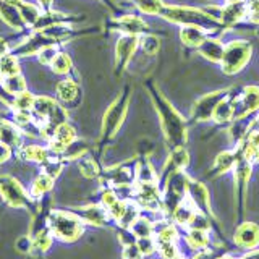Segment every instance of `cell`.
<instances>
[{"label":"cell","mask_w":259,"mask_h":259,"mask_svg":"<svg viewBox=\"0 0 259 259\" xmlns=\"http://www.w3.org/2000/svg\"><path fill=\"white\" fill-rule=\"evenodd\" d=\"M170 23H180L185 26H198L201 29H214L215 21L212 16L191 7H164L160 13Z\"/></svg>","instance_id":"cell-1"},{"label":"cell","mask_w":259,"mask_h":259,"mask_svg":"<svg viewBox=\"0 0 259 259\" xmlns=\"http://www.w3.org/2000/svg\"><path fill=\"white\" fill-rule=\"evenodd\" d=\"M49 229L54 237L60 238L62 241H75L83 233V224L78 215L54 210L49 219Z\"/></svg>","instance_id":"cell-2"},{"label":"cell","mask_w":259,"mask_h":259,"mask_svg":"<svg viewBox=\"0 0 259 259\" xmlns=\"http://www.w3.org/2000/svg\"><path fill=\"white\" fill-rule=\"evenodd\" d=\"M251 57V44L246 40L238 39V40H232L225 46L224 49V55H222V71L225 75H237L240 73L245 65L249 62Z\"/></svg>","instance_id":"cell-3"},{"label":"cell","mask_w":259,"mask_h":259,"mask_svg":"<svg viewBox=\"0 0 259 259\" xmlns=\"http://www.w3.org/2000/svg\"><path fill=\"white\" fill-rule=\"evenodd\" d=\"M156 105L159 110V115L162 120V128L167 135L168 140H172L175 144H180L183 141V138L186 136V130H185V121L182 117L178 115V112L170 105L164 97H157Z\"/></svg>","instance_id":"cell-4"},{"label":"cell","mask_w":259,"mask_h":259,"mask_svg":"<svg viewBox=\"0 0 259 259\" xmlns=\"http://www.w3.org/2000/svg\"><path fill=\"white\" fill-rule=\"evenodd\" d=\"M0 193L4 199L13 207H24L28 206V194L24 193L23 186L12 178H7L0 183Z\"/></svg>","instance_id":"cell-5"},{"label":"cell","mask_w":259,"mask_h":259,"mask_svg":"<svg viewBox=\"0 0 259 259\" xmlns=\"http://www.w3.org/2000/svg\"><path fill=\"white\" fill-rule=\"evenodd\" d=\"M76 140V130L68 123H60L51 136V149L54 152H63Z\"/></svg>","instance_id":"cell-6"},{"label":"cell","mask_w":259,"mask_h":259,"mask_svg":"<svg viewBox=\"0 0 259 259\" xmlns=\"http://www.w3.org/2000/svg\"><path fill=\"white\" fill-rule=\"evenodd\" d=\"M126 113V99H123V97H118V99L113 102L107 113H105L104 117V132L105 133H115L121 120H123Z\"/></svg>","instance_id":"cell-7"},{"label":"cell","mask_w":259,"mask_h":259,"mask_svg":"<svg viewBox=\"0 0 259 259\" xmlns=\"http://www.w3.org/2000/svg\"><path fill=\"white\" fill-rule=\"evenodd\" d=\"M221 97H222V93L221 91L212 93V94H207L206 97H202V99L196 104L194 110H193L194 120L204 121V120L212 118V113H214V110L217 107V104L222 101Z\"/></svg>","instance_id":"cell-8"},{"label":"cell","mask_w":259,"mask_h":259,"mask_svg":"<svg viewBox=\"0 0 259 259\" xmlns=\"http://www.w3.org/2000/svg\"><path fill=\"white\" fill-rule=\"evenodd\" d=\"M138 37L136 36H132V34H125V36H121L118 40H117V65L121 68H125L130 59H132V55L135 54L136 51V47H138Z\"/></svg>","instance_id":"cell-9"},{"label":"cell","mask_w":259,"mask_h":259,"mask_svg":"<svg viewBox=\"0 0 259 259\" xmlns=\"http://www.w3.org/2000/svg\"><path fill=\"white\" fill-rule=\"evenodd\" d=\"M248 13V7L245 2H229V5L222 8V15H221V20L224 24H233V23H238L243 20V16H246Z\"/></svg>","instance_id":"cell-10"},{"label":"cell","mask_w":259,"mask_h":259,"mask_svg":"<svg viewBox=\"0 0 259 259\" xmlns=\"http://www.w3.org/2000/svg\"><path fill=\"white\" fill-rule=\"evenodd\" d=\"M235 241L243 248H254L259 243V229L254 224H249V222L241 225L237 232Z\"/></svg>","instance_id":"cell-11"},{"label":"cell","mask_w":259,"mask_h":259,"mask_svg":"<svg viewBox=\"0 0 259 259\" xmlns=\"http://www.w3.org/2000/svg\"><path fill=\"white\" fill-rule=\"evenodd\" d=\"M0 18H2V21H5L8 26L16 28V29L24 26V21L21 18V13L18 8L15 5L4 2V0H0Z\"/></svg>","instance_id":"cell-12"},{"label":"cell","mask_w":259,"mask_h":259,"mask_svg":"<svg viewBox=\"0 0 259 259\" xmlns=\"http://www.w3.org/2000/svg\"><path fill=\"white\" fill-rule=\"evenodd\" d=\"M224 44L221 40L217 39H206L204 42H202L198 51L199 54L204 57V59L210 60V62H221L222 60V55H224Z\"/></svg>","instance_id":"cell-13"},{"label":"cell","mask_w":259,"mask_h":259,"mask_svg":"<svg viewBox=\"0 0 259 259\" xmlns=\"http://www.w3.org/2000/svg\"><path fill=\"white\" fill-rule=\"evenodd\" d=\"M240 105H241L240 115H245V113L257 110L259 109V88L248 86L240 99Z\"/></svg>","instance_id":"cell-14"},{"label":"cell","mask_w":259,"mask_h":259,"mask_svg":"<svg viewBox=\"0 0 259 259\" xmlns=\"http://www.w3.org/2000/svg\"><path fill=\"white\" fill-rule=\"evenodd\" d=\"M180 39L188 47H199L207 37L206 32L198 26H185L180 32Z\"/></svg>","instance_id":"cell-15"},{"label":"cell","mask_w":259,"mask_h":259,"mask_svg":"<svg viewBox=\"0 0 259 259\" xmlns=\"http://www.w3.org/2000/svg\"><path fill=\"white\" fill-rule=\"evenodd\" d=\"M146 23L138 18V16H133V15H128V16H123L120 21H118V29H121L125 32V34H132V36H138L140 32L146 31Z\"/></svg>","instance_id":"cell-16"},{"label":"cell","mask_w":259,"mask_h":259,"mask_svg":"<svg viewBox=\"0 0 259 259\" xmlns=\"http://www.w3.org/2000/svg\"><path fill=\"white\" fill-rule=\"evenodd\" d=\"M235 115V104L233 101L224 99L217 104V107L212 113V120L217 123H224V121H229Z\"/></svg>","instance_id":"cell-17"},{"label":"cell","mask_w":259,"mask_h":259,"mask_svg":"<svg viewBox=\"0 0 259 259\" xmlns=\"http://www.w3.org/2000/svg\"><path fill=\"white\" fill-rule=\"evenodd\" d=\"M107 214H109L107 209H102L99 206H89V207L83 209V212L79 214V217L94 224V225H102L105 221H107Z\"/></svg>","instance_id":"cell-18"},{"label":"cell","mask_w":259,"mask_h":259,"mask_svg":"<svg viewBox=\"0 0 259 259\" xmlns=\"http://www.w3.org/2000/svg\"><path fill=\"white\" fill-rule=\"evenodd\" d=\"M57 96L63 102H71L78 96V84L71 79H63L57 84Z\"/></svg>","instance_id":"cell-19"},{"label":"cell","mask_w":259,"mask_h":259,"mask_svg":"<svg viewBox=\"0 0 259 259\" xmlns=\"http://www.w3.org/2000/svg\"><path fill=\"white\" fill-rule=\"evenodd\" d=\"M20 132L12 123H0V143L7 146H18L20 144Z\"/></svg>","instance_id":"cell-20"},{"label":"cell","mask_w":259,"mask_h":259,"mask_svg":"<svg viewBox=\"0 0 259 259\" xmlns=\"http://www.w3.org/2000/svg\"><path fill=\"white\" fill-rule=\"evenodd\" d=\"M54 186V178L47 174H40L34 178V182L31 185V194L32 196H40L47 191H51Z\"/></svg>","instance_id":"cell-21"},{"label":"cell","mask_w":259,"mask_h":259,"mask_svg":"<svg viewBox=\"0 0 259 259\" xmlns=\"http://www.w3.org/2000/svg\"><path fill=\"white\" fill-rule=\"evenodd\" d=\"M0 73L4 76H12L18 75L20 73V63L16 60V57L7 54L4 57H0Z\"/></svg>","instance_id":"cell-22"},{"label":"cell","mask_w":259,"mask_h":259,"mask_svg":"<svg viewBox=\"0 0 259 259\" xmlns=\"http://www.w3.org/2000/svg\"><path fill=\"white\" fill-rule=\"evenodd\" d=\"M4 88L7 89L10 94H20L23 91H26V81L20 75H12V76H5L4 79Z\"/></svg>","instance_id":"cell-23"},{"label":"cell","mask_w":259,"mask_h":259,"mask_svg":"<svg viewBox=\"0 0 259 259\" xmlns=\"http://www.w3.org/2000/svg\"><path fill=\"white\" fill-rule=\"evenodd\" d=\"M21 157L31 162H40L42 164L49 156L47 151L44 148H40V146H26V148L21 149Z\"/></svg>","instance_id":"cell-24"},{"label":"cell","mask_w":259,"mask_h":259,"mask_svg":"<svg viewBox=\"0 0 259 259\" xmlns=\"http://www.w3.org/2000/svg\"><path fill=\"white\" fill-rule=\"evenodd\" d=\"M20 13H21V18L24 21V24H36L40 18V12H39V8L36 5H32V4H21L20 5Z\"/></svg>","instance_id":"cell-25"},{"label":"cell","mask_w":259,"mask_h":259,"mask_svg":"<svg viewBox=\"0 0 259 259\" xmlns=\"http://www.w3.org/2000/svg\"><path fill=\"white\" fill-rule=\"evenodd\" d=\"M51 67L55 75H67L71 68V60L67 54H57L51 63Z\"/></svg>","instance_id":"cell-26"},{"label":"cell","mask_w":259,"mask_h":259,"mask_svg":"<svg viewBox=\"0 0 259 259\" xmlns=\"http://www.w3.org/2000/svg\"><path fill=\"white\" fill-rule=\"evenodd\" d=\"M136 5L146 15H160L164 10L162 0H136Z\"/></svg>","instance_id":"cell-27"},{"label":"cell","mask_w":259,"mask_h":259,"mask_svg":"<svg viewBox=\"0 0 259 259\" xmlns=\"http://www.w3.org/2000/svg\"><path fill=\"white\" fill-rule=\"evenodd\" d=\"M34 101H36V97L32 96L31 93L23 91L20 94H16L15 101H13V107L16 109V112H20V110H31L32 105H34Z\"/></svg>","instance_id":"cell-28"},{"label":"cell","mask_w":259,"mask_h":259,"mask_svg":"<svg viewBox=\"0 0 259 259\" xmlns=\"http://www.w3.org/2000/svg\"><path fill=\"white\" fill-rule=\"evenodd\" d=\"M51 245H52V232L39 230L36 233V237H34V243H32V246H36L40 251H46Z\"/></svg>","instance_id":"cell-29"},{"label":"cell","mask_w":259,"mask_h":259,"mask_svg":"<svg viewBox=\"0 0 259 259\" xmlns=\"http://www.w3.org/2000/svg\"><path fill=\"white\" fill-rule=\"evenodd\" d=\"M188 243L194 248H204L207 245V237L204 230L193 229L188 235Z\"/></svg>","instance_id":"cell-30"},{"label":"cell","mask_w":259,"mask_h":259,"mask_svg":"<svg viewBox=\"0 0 259 259\" xmlns=\"http://www.w3.org/2000/svg\"><path fill=\"white\" fill-rule=\"evenodd\" d=\"M141 46H143V51L146 54H149V55H154V54H157L159 52V46H160V40L156 37V36H144L141 39Z\"/></svg>","instance_id":"cell-31"},{"label":"cell","mask_w":259,"mask_h":259,"mask_svg":"<svg viewBox=\"0 0 259 259\" xmlns=\"http://www.w3.org/2000/svg\"><path fill=\"white\" fill-rule=\"evenodd\" d=\"M132 229L140 238H146V237H149V233H151V224L148 221H144V219H138L132 225Z\"/></svg>","instance_id":"cell-32"},{"label":"cell","mask_w":259,"mask_h":259,"mask_svg":"<svg viewBox=\"0 0 259 259\" xmlns=\"http://www.w3.org/2000/svg\"><path fill=\"white\" fill-rule=\"evenodd\" d=\"M232 165H233V154H230V152L221 154L215 160V168L219 172H227Z\"/></svg>","instance_id":"cell-33"},{"label":"cell","mask_w":259,"mask_h":259,"mask_svg":"<svg viewBox=\"0 0 259 259\" xmlns=\"http://www.w3.org/2000/svg\"><path fill=\"white\" fill-rule=\"evenodd\" d=\"M79 170H81V174H83L86 178H94L97 175V167L93 160H83V162H79Z\"/></svg>","instance_id":"cell-34"},{"label":"cell","mask_w":259,"mask_h":259,"mask_svg":"<svg viewBox=\"0 0 259 259\" xmlns=\"http://www.w3.org/2000/svg\"><path fill=\"white\" fill-rule=\"evenodd\" d=\"M248 7V20L253 23H259V0H248L246 2Z\"/></svg>","instance_id":"cell-35"},{"label":"cell","mask_w":259,"mask_h":259,"mask_svg":"<svg viewBox=\"0 0 259 259\" xmlns=\"http://www.w3.org/2000/svg\"><path fill=\"white\" fill-rule=\"evenodd\" d=\"M55 55H57V51L54 47H42L39 51V54H37L40 63H52V60L55 59Z\"/></svg>","instance_id":"cell-36"},{"label":"cell","mask_w":259,"mask_h":259,"mask_svg":"<svg viewBox=\"0 0 259 259\" xmlns=\"http://www.w3.org/2000/svg\"><path fill=\"white\" fill-rule=\"evenodd\" d=\"M141 249L138 245H128L123 249V259H141Z\"/></svg>","instance_id":"cell-37"},{"label":"cell","mask_w":259,"mask_h":259,"mask_svg":"<svg viewBox=\"0 0 259 259\" xmlns=\"http://www.w3.org/2000/svg\"><path fill=\"white\" fill-rule=\"evenodd\" d=\"M10 157V146H7L4 143H0V164H4V162L8 160Z\"/></svg>","instance_id":"cell-38"},{"label":"cell","mask_w":259,"mask_h":259,"mask_svg":"<svg viewBox=\"0 0 259 259\" xmlns=\"http://www.w3.org/2000/svg\"><path fill=\"white\" fill-rule=\"evenodd\" d=\"M37 4L44 8V10H49L51 8V5H52V0H37Z\"/></svg>","instance_id":"cell-39"},{"label":"cell","mask_w":259,"mask_h":259,"mask_svg":"<svg viewBox=\"0 0 259 259\" xmlns=\"http://www.w3.org/2000/svg\"><path fill=\"white\" fill-rule=\"evenodd\" d=\"M221 259H232V257H221Z\"/></svg>","instance_id":"cell-40"}]
</instances>
